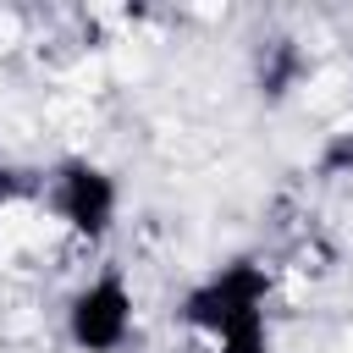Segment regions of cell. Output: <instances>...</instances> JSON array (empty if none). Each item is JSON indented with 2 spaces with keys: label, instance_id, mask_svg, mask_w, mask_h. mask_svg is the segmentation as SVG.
Masks as SVG:
<instances>
[{
  "label": "cell",
  "instance_id": "7a4b0ae2",
  "mask_svg": "<svg viewBox=\"0 0 353 353\" xmlns=\"http://www.w3.org/2000/svg\"><path fill=\"white\" fill-rule=\"evenodd\" d=\"M44 210H50V221L66 237L72 254H94L116 226L121 188L94 160H61V165L44 171Z\"/></svg>",
  "mask_w": 353,
  "mask_h": 353
},
{
  "label": "cell",
  "instance_id": "277c9868",
  "mask_svg": "<svg viewBox=\"0 0 353 353\" xmlns=\"http://www.w3.org/2000/svg\"><path fill=\"white\" fill-rule=\"evenodd\" d=\"M39 193H44V171H22V165L0 160V210L28 204V199H39Z\"/></svg>",
  "mask_w": 353,
  "mask_h": 353
},
{
  "label": "cell",
  "instance_id": "6da1fadb",
  "mask_svg": "<svg viewBox=\"0 0 353 353\" xmlns=\"http://www.w3.org/2000/svg\"><path fill=\"white\" fill-rule=\"evenodd\" d=\"M176 325L199 353H270V265L259 259L215 265L182 292Z\"/></svg>",
  "mask_w": 353,
  "mask_h": 353
},
{
  "label": "cell",
  "instance_id": "3957f363",
  "mask_svg": "<svg viewBox=\"0 0 353 353\" xmlns=\"http://www.w3.org/2000/svg\"><path fill=\"white\" fill-rule=\"evenodd\" d=\"M138 336V298L116 265H99L66 298V342L77 353H121Z\"/></svg>",
  "mask_w": 353,
  "mask_h": 353
}]
</instances>
